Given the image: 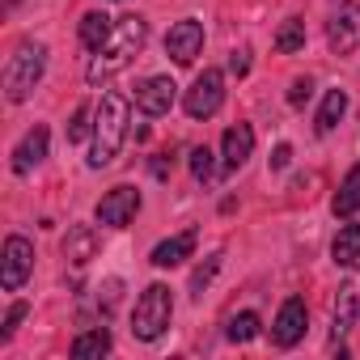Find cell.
Instances as JSON below:
<instances>
[{
  "instance_id": "cell-1",
  "label": "cell",
  "mask_w": 360,
  "mask_h": 360,
  "mask_svg": "<svg viewBox=\"0 0 360 360\" xmlns=\"http://www.w3.org/2000/svg\"><path fill=\"white\" fill-rule=\"evenodd\" d=\"M144 39H148V22H144V18H136V13L119 18V22H115V34H110V39L98 47V56L89 60L85 81H89V85H106L115 72H123V68L131 64V56L144 47Z\"/></svg>"
},
{
  "instance_id": "cell-2",
  "label": "cell",
  "mask_w": 360,
  "mask_h": 360,
  "mask_svg": "<svg viewBox=\"0 0 360 360\" xmlns=\"http://www.w3.org/2000/svg\"><path fill=\"white\" fill-rule=\"evenodd\" d=\"M127 98L123 94H102L98 110H94V148H89V169H102L119 157L123 140H127Z\"/></svg>"
},
{
  "instance_id": "cell-3",
  "label": "cell",
  "mask_w": 360,
  "mask_h": 360,
  "mask_svg": "<svg viewBox=\"0 0 360 360\" xmlns=\"http://www.w3.org/2000/svg\"><path fill=\"white\" fill-rule=\"evenodd\" d=\"M43 68H47V47L43 43H22L5 64V98L26 102L30 89L43 81Z\"/></svg>"
},
{
  "instance_id": "cell-4",
  "label": "cell",
  "mask_w": 360,
  "mask_h": 360,
  "mask_svg": "<svg viewBox=\"0 0 360 360\" xmlns=\"http://www.w3.org/2000/svg\"><path fill=\"white\" fill-rule=\"evenodd\" d=\"M169 318H174V297H169V288H165V284H148V288L140 292L136 309H131V335L144 339V343H153V339L165 335Z\"/></svg>"
},
{
  "instance_id": "cell-5",
  "label": "cell",
  "mask_w": 360,
  "mask_h": 360,
  "mask_svg": "<svg viewBox=\"0 0 360 360\" xmlns=\"http://www.w3.org/2000/svg\"><path fill=\"white\" fill-rule=\"evenodd\" d=\"M221 102H225V72H221V68H204V72L195 77V85L187 89L183 110H187L191 119H212V115L221 110Z\"/></svg>"
},
{
  "instance_id": "cell-6",
  "label": "cell",
  "mask_w": 360,
  "mask_h": 360,
  "mask_svg": "<svg viewBox=\"0 0 360 360\" xmlns=\"http://www.w3.org/2000/svg\"><path fill=\"white\" fill-rule=\"evenodd\" d=\"M34 271V246L22 238V233H9L5 238V259H0V284L5 292H18Z\"/></svg>"
},
{
  "instance_id": "cell-7",
  "label": "cell",
  "mask_w": 360,
  "mask_h": 360,
  "mask_svg": "<svg viewBox=\"0 0 360 360\" xmlns=\"http://www.w3.org/2000/svg\"><path fill=\"white\" fill-rule=\"evenodd\" d=\"M136 212H140V191L136 187H115V191H106L98 200V225H106V229L131 225Z\"/></svg>"
},
{
  "instance_id": "cell-8",
  "label": "cell",
  "mask_w": 360,
  "mask_h": 360,
  "mask_svg": "<svg viewBox=\"0 0 360 360\" xmlns=\"http://www.w3.org/2000/svg\"><path fill=\"white\" fill-rule=\"evenodd\" d=\"M305 318H309L305 301H301V297H288V301L280 305V314H276V326H271L276 347H297V343L305 339Z\"/></svg>"
},
{
  "instance_id": "cell-9",
  "label": "cell",
  "mask_w": 360,
  "mask_h": 360,
  "mask_svg": "<svg viewBox=\"0 0 360 360\" xmlns=\"http://www.w3.org/2000/svg\"><path fill=\"white\" fill-rule=\"evenodd\" d=\"M200 47H204V26H200V22L187 18V22L169 26V34H165V56H169L174 64H195Z\"/></svg>"
},
{
  "instance_id": "cell-10",
  "label": "cell",
  "mask_w": 360,
  "mask_h": 360,
  "mask_svg": "<svg viewBox=\"0 0 360 360\" xmlns=\"http://www.w3.org/2000/svg\"><path fill=\"white\" fill-rule=\"evenodd\" d=\"M174 98H178V85H174L169 77H144V81L136 85V106H140L148 119H157V115H169Z\"/></svg>"
},
{
  "instance_id": "cell-11",
  "label": "cell",
  "mask_w": 360,
  "mask_h": 360,
  "mask_svg": "<svg viewBox=\"0 0 360 360\" xmlns=\"http://www.w3.org/2000/svg\"><path fill=\"white\" fill-rule=\"evenodd\" d=\"M326 43H330V51H352V47H360V5H347V9H339V13L330 18Z\"/></svg>"
},
{
  "instance_id": "cell-12",
  "label": "cell",
  "mask_w": 360,
  "mask_h": 360,
  "mask_svg": "<svg viewBox=\"0 0 360 360\" xmlns=\"http://www.w3.org/2000/svg\"><path fill=\"white\" fill-rule=\"evenodd\" d=\"M250 153H255V127H250V123H233V127L225 131V140H221V157H225V165L238 169V165L250 161Z\"/></svg>"
},
{
  "instance_id": "cell-13",
  "label": "cell",
  "mask_w": 360,
  "mask_h": 360,
  "mask_svg": "<svg viewBox=\"0 0 360 360\" xmlns=\"http://www.w3.org/2000/svg\"><path fill=\"white\" fill-rule=\"evenodd\" d=\"M335 339L343 335V330H352V322L360 318V271L347 280V284H339V297H335Z\"/></svg>"
},
{
  "instance_id": "cell-14",
  "label": "cell",
  "mask_w": 360,
  "mask_h": 360,
  "mask_svg": "<svg viewBox=\"0 0 360 360\" xmlns=\"http://www.w3.org/2000/svg\"><path fill=\"white\" fill-rule=\"evenodd\" d=\"M47 140H51V136H47V127H43V123H34V127L26 131V140L13 148V169H18V174H30V169L47 157Z\"/></svg>"
},
{
  "instance_id": "cell-15",
  "label": "cell",
  "mask_w": 360,
  "mask_h": 360,
  "mask_svg": "<svg viewBox=\"0 0 360 360\" xmlns=\"http://www.w3.org/2000/svg\"><path fill=\"white\" fill-rule=\"evenodd\" d=\"M195 242H200V233H195V229H183V233H174V238H165V242L153 250V263H157V267H178L183 259H191Z\"/></svg>"
},
{
  "instance_id": "cell-16",
  "label": "cell",
  "mask_w": 360,
  "mask_h": 360,
  "mask_svg": "<svg viewBox=\"0 0 360 360\" xmlns=\"http://www.w3.org/2000/svg\"><path fill=\"white\" fill-rule=\"evenodd\" d=\"M94 255H98V233H94L89 225H72L68 238H64V259L77 263V267H85Z\"/></svg>"
},
{
  "instance_id": "cell-17",
  "label": "cell",
  "mask_w": 360,
  "mask_h": 360,
  "mask_svg": "<svg viewBox=\"0 0 360 360\" xmlns=\"http://www.w3.org/2000/svg\"><path fill=\"white\" fill-rule=\"evenodd\" d=\"M110 347H115L110 330H106V326H94V330H85V335H77V339H72L68 356H72V360H94V356H106Z\"/></svg>"
},
{
  "instance_id": "cell-18",
  "label": "cell",
  "mask_w": 360,
  "mask_h": 360,
  "mask_svg": "<svg viewBox=\"0 0 360 360\" xmlns=\"http://www.w3.org/2000/svg\"><path fill=\"white\" fill-rule=\"evenodd\" d=\"M335 217H352V212H360V165H352L347 169V178L339 183V191H335Z\"/></svg>"
},
{
  "instance_id": "cell-19",
  "label": "cell",
  "mask_w": 360,
  "mask_h": 360,
  "mask_svg": "<svg viewBox=\"0 0 360 360\" xmlns=\"http://www.w3.org/2000/svg\"><path fill=\"white\" fill-rule=\"evenodd\" d=\"M330 259H335L339 267H352V263L360 259V225H343V229L335 233V242H330Z\"/></svg>"
},
{
  "instance_id": "cell-20",
  "label": "cell",
  "mask_w": 360,
  "mask_h": 360,
  "mask_svg": "<svg viewBox=\"0 0 360 360\" xmlns=\"http://www.w3.org/2000/svg\"><path fill=\"white\" fill-rule=\"evenodd\" d=\"M110 34H115V22H110L106 13H85V18H81V43H85L89 51H98Z\"/></svg>"
},
{
  "instance_id": "cell-21",
  "label": "cell",
  "mask_w": 360,
  "mask_h": 360,
  "mask_svg": "<svg viewBox=\"0 0 360 360\" xmlns=\"http://www.w3.org/2000/svg\"><path fill=\"white\" fill-rule=\"evenodd\" d=\"M343 110H347V94H343V89H330L326 102H322V110H318V119H314V127H318L322 136L335 131V123L343 119Z\"/></svg>"
},
{
  "instance_id": "cell-22",
  "label": "cell",
  "mask_w": 360,
  "mask_h": 360,
  "mask_svg": "<svg viewBox=\"0 0 360 360\" xmlns=\"http://www.w3.org/2000/svg\"><path fill=\"white\" fill-rule=\"evenodd\" d=\"M301 47H305V22L288 18V22L280 26V34H276V51H280V56H292V51H301Z\"/></svg>"
},
{
  "instance_id": "cell-23",
  "label": "cell",
  "mask_w": 360,
  "mask_h": 360,
  "mask_svg": "<svg viewBox=\"0 0 360 360\" xmlns=\"http://www.w3.org/2000/svg\"><path fill=\"white\" fill-rule=\"evenodd\" d=\"M225 335H229L233 343H250V339L259 335V314H255V309L233 314V318H229V326H225Z\"/></svg>"
},
{
  "instance_id": "cell-24",
  "label": "cell",
  "mask_w": 360,
  "mask_h": 360,
  "mask_svg": "<svg viewBox=\"0 0 360 360\" xmlns=\"http://www.w3.org/2000/svg\"><path fill=\"white\" fill-rule=\"evenodd\" d=\"M217 271H221V255H208V259L195 267V276H191V297H195V301L208 292V284L217 280Z\"/></svg>"
},
{
  "instance_id": "cell-25",
  "label": "cell",
  "mask_w": 360,
  "mask_h": 360,
  "mask_svg": "<svg viewBox=\"0 0 360 360\" xmlns=\"http://www.w3.org/2000/svg\"><path fill=\"white\" fill-rule=\"evenodd\" d=\"M191 174L200 183H212L217 178V161H212V148H191Z\"/></svg>"
},
{
  "instance_id": "cell-26",
  "label": "cell",
  "mask_w": 360,
  "mask_h": 360,
  "mask_svg": "<svg viewBox=\"0 0 360 360\" xmlns=\"http://www.w3.org/2000/svg\"><path fill=\"white\" fill-rule=\"evenodd\" d=\"M85 136H89V106H77L72 123H68V144H81Z\"/></svg>"
},
{
  "instance_id": "cell-27",
  "label": "cell",
  "mask_w": 360,
  "mask_h": 360,
  "mask_svg": "<svg viewBox=\"0 0 360 360\" xmlns=\"http://www.w3.org/2000/svg\"><path fill=\"white\" fill-rule=\"evenodd\" d=\"M309 94H314V81H309V77H297L292 89H288V106H305Z\"/></svg>"
},
{
  "instance_id": "cell-28",
  "label": "cell",
  "mask_w": 360,
  "mask_h": 360,
  "mask_svg": "<svg viewBox=\"0 0 360 360\" xmlns=\"http://www.w3.org/2000/svg\"><path fill=\"white\" fill-rule=\"evenodd\" d=\"M26 314H30V305H26V301H18V305H13V309L5 314V330H0V339H9V335L18 330V322L26 318Z\"/></svg>"
},
{
  "instance_id": "cell-29",
  "label": "cell",
  "mask_w": 360,
  "mask_h": 360,
  "mask_svg": "<svg viewBox=\"0 0 360 360\" xmlns=\"http://www.w3.org/2000/svg\"><path fill=\"white\" fill-rule=\"evenodd\" d=\"M148 169H153V178H169V169H174V157H169V153H157Z\"/></svg>"
},
{
  "instance_id": "cell-30",
  "label": "cell",
  "mask_w": 360,
  "mask_h": 360,
  "mask_svg": "<svg viewBox=\"0 0 360 360\" xmlns=\"http://www.w3.org/2000/svg\"><path fill=\"white\" fill-rule=\"evenodd\" d=\"M229 72H233V77H246V72H250V51H233Z\"/></svg>"
},
{
  "instance_id": "cell-31",
  "label": "cell",
  "mask_w": 360,
  "mask_h": 360,
  "mask_svg": "<svg viewBox=\"0 0 360 360\" xmlns=\"http://www.w3.org/2000/svg\"><path fill=\"white\" fill-rule=\"evenodd\" d=\"M292 161V144H276V153H271V169H284Z\"/></svg>"
}]
</instances>
